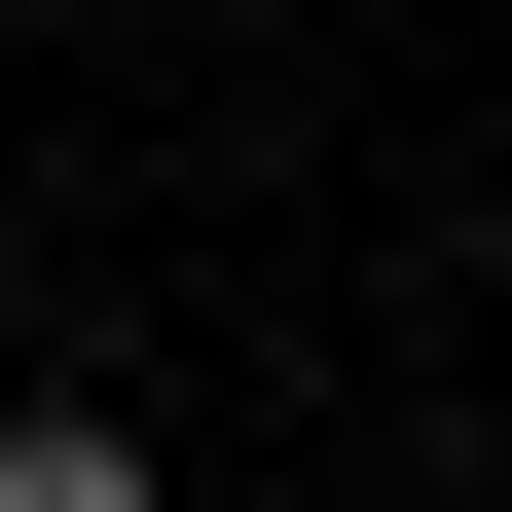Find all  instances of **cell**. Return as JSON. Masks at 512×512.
<instances>
[{
  "label": "cell",
  "instance_id": "obj_1",
  "mask_svg": "<svg viewBox=\"0 0 512 512\" xmlns=\"http://www.w3.org/2000/svg\"><path fill=\"white\" fill-rule=\"evenodd\" d=\"M0 512H183V476H147L110 403H0Z\"/></svg>",
  "mask_w": 512,
  "mask_h": 512
},
{
  "label": "cell",
  "instance_id": "obj_2",
  "mask_svg": "<svg viewBox=\"0 0 512 512\" xmlns=\"http://www.w3.org/2000/svg\"><path fill=\"white\" fill-rule=\"evenodd\" d=\"M476 512H512V476H476Z\"/></svg>",
  "mask_w": 512,
  "mask_h": 512
}]
</instances>
